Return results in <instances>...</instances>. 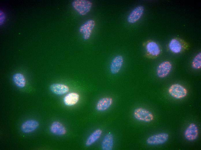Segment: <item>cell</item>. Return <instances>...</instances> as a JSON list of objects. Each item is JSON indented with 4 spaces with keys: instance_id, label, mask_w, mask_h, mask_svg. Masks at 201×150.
I'll list each match as a JSON object with an SVG mask.
<instances>
[{
    "instance_id": "6da1fadb",
    "label": "cell",
    "mask_w": 201,
    "mask_h": 150,
    "mask_svg": "<svg viewBox=\"0 0 201 150\" xmlns=\"http://www.w3.org/2000/svg\"><path fill=\"white\" fill-rule=\"evenodd\" d=\"M74 8L80 15L84 16L90 10L92 6V3L88 0H75L72 3Z\"/></svg>"
},
{
    "instance_id": "7a4b0ae2",
    "label": "cell",
    "mask_w": 201,
    "mask_h": 150,
    "mask_svg": "<svg viewBox=\"0 0 201 150\" xmlns=\"http://www.w3.org/2000/svg\"><path fill=\"white\" fill-rule=\"evenodd\" d=\"M133 114L136 119L143 122H149L154 119V116L151 112L142 108H138L135 109Z\"/></svg>"
},
{
    "instance_id": "3957f363",
    "label": "cell",
    "mask_w": 201,
    "mask_h": 150,
    "mask_svg": "<svg viewBox=\"0 0 201 150\" xmlns=\"http://www.w3.org/2000/svg\"><path fill=\"white\" fill-rule=\"evenodd\" d=\"M169 94L173 97L180 99L185 97L187 94V91L184 87L178 84L171 85L168 90Z\"/></svg>"
},
{
    "instance_id": "277c9868",
    "label": "cell",
    "mask_w": 201,
    "mask_h": 150,
    "mask_svg": "<svg viewBox=\"0 0 201 150\" xmlns=\"http://www.w3.org/2000/svg\"><path fill=\"white\" fill-rule=\"evenodd\" d=\"M169 135L167 133H161L149 137L146 140V142L150 145L162 144L167 141Z\"/></svg>"
},
{
    "instance_id": "5b68a950",
    "label": "cell",
    "mask_w": 201,
    "mask_h": 150,
    "mask_svg": "<svg viewBox=\"0 0 201 150\" xmlns=\"http://www.w3.org/2000/svg\"><path fill=\"white\" fill-rule=\"evenodd\" d=\"M95 25V21L91 19L86 21L80 27L79 32L82 35L84 40H87L90 38Z\"/></svg>"
},
{
    "instance_id": "8992f818",
    "label": "cell",
    "mask_w": 201,
    "mask_h": 150,
    "mask_svg": "<svg viewBox=\"0 0 201 150\" xmlns=\"http://www.w3.org/2000/svg\"><path fill=\"white\" fill-rule=\"evenodd\" d=\"M172 68V65L168 61H163L157 67V73L158 76L160 78L166 76L170 73Z\"/></svg>"
},
{
    "instance_id": "52a82bcc",
    "label": "cell",
    "mask_w": 201,
    "mask_h": 150,
    "mask_svg": "<svg viewBox=\"0 0 201 150\" xmlns=\"http://www.w3.org/2000/svg\"><path fill=\"white\" fill-rule=\"evenodd\" d=\"M198 127L194 123H190L186 129L184 133L185 138L191 141L196 139L198 137Z\"/></svg>"
},
{
    "instance_id": "ba28073f",
    "label": "cell",
    "mask_w": 201,
    "mask_h": 150,
    "mask_svg": "<svg viewBox=\"0 0 201 150\" xmlns=\"http://www.w3.org/2000/svg\"><path fill=\"white\" fill-rule=\"evenodd\" d=\"M123 58L121 55L115 57L112 60L110 65V71L113 74L119 72L123 63Z\"/></svg>"
},
{
    "instance_id": "9c48e42d",
    "label": "cell",
    "mask_w": 201,
    "mask_h": 150,
    "mask_svg": "<svg viewBox=\"0 0 201 150\" xmlns=\"http://www.w3.org/2000/svg\"><path fill=\"white\" fill-rule=\"evenodd\" d=\"M144 7L141 5L138 6L135 8L130 13L128 18V22L133 23L137 21L142 16L144 11Z\"/></svg>"
},
{
    "instance_id": "30bf717a",
    "label": "cell",
    "mask_w": 201,
    "mask_h": 150,
    "mask_svg": "<svg viewBox=\"0 0 201 150\" xmlns=\"http://www.w3.org/2000/svg\"><path fill=\"white\" fill-rule=\"evenodd\" d=\"M113 102V100L111 97H106L102 98L97 102L96 109L99 111H105L111 106Z\"/></svg>"
},
{
    "instance_id": "8fae6325",
    "label": "cell",
    "mask_w": 201,
    "mask_h": 150,
    "mask_svg": "<svg viewBox=\"0 0 201 150\" xmlns=\"http://www.w3.org/2000/svg\"><path fill=\"white\" fill-rule=\"evenodd\" d=\"M38 125L39 123L37 121L34 120H29L23 123L21 128L23 132L28 133L34 131Z\"/></svg>"
},
{
    "instance_id": "7c38bea8",
    "label": "cell",
    "mask_w": 201,
    "mask_h": 150,
    "mask_svg": "<svg viewBox=\"0 0 201 150\" xmlns=\"http://www.w3.org/2000/svg\"><path fill=\"white\" fill-rule=\"evenodd\" d=\"M51 91L54 93L62 95L67 93L69 91V87L66 85L61 83H54L50 87Z\"/></svg>"
},
{
    "instance_id": "4fadbf2b",
    "label": "cell",
    "mask_w": 201,
    "mask_h": 150,
    "mask_svg": "<svg viewBox=\"0 0 201 150\" xmlns=\"http://www.w3.org/2000/svg\"><path fill=\"white\" fill-rule=\"evenodd\" d=\"M50 130L52 133L57 135H63L66 132L64 126L57 121H54L52 123L50 127Z\"/></svg>"
},
{
    "instance_id": "5bb4252c",
    "label": "cell",
    "mask_w": 201,
    "mask_h": 150,
    "mask_svg": "<svg viewBox=\"0 0 201 150\" xmlns=\"http://www.w3.org/2000/svg\"><path fill=\"white\" fill-rule=\"evenodd\" d=\"M79 97V95L77 93L75 92L70 93L64 96L63 102L67 106H72L78 102Z\"/></svg>"
},
{
    "instance_id": "9a60e30c",
    "label": "cell",
    "mask_w": 201,
    "mask_h": 150,
    "mask_svg": "<svg viewBox=\"0 0 201 150\" xmlns=\"http://www.w3.org/2000/svg\"><path fill=\"white\" fill-rule=\"evenodd\" d=\"M113 145V137L111 133H108L104 137L101 143V146L103 150H111Z\"/></svg>"
},
{
    "instance_id": "2e32d148",
    "label": "cell",
    "mask_w": 201,
    "mask_h": 150,
    "mask_svg": "<svg viewBox=\"0 0 201 150\" xmlns=\"http://www.w3.org/2000/svg\"><path fill=\"white\" fill-rule=\"evenodd\" d=\"M102 131L100 129L94 130L88 137L85 143L87 146H89L96 142L100 137L102 134Z\"/></svg>"
},
{
    "instance_id": "e0dca14e",
    "label": "cell",
    "mask_w": 201,
    "mask_h": 150,
    "mask_svg": "<svg viewBox=\"0 0 201 150\" xmlns=\"http://www.w3.org/2000/svg\"><path fill=\"white\" fill-rule=\"evenodd\" d=\"M146 48L148 52L152 56H157L161 52L158 45L154 42L152 41L148 43Z\"/></svg>"
},
{
    "instance_id": "ac0fdd59",
    "label": "cell",
    "mask_w": 201,
    "mask_h": 150,
    "mask_svg": "<svg viewBox=\"0 0 201 150\" xmlns=\"http://www.w3.org/2000/svg\"><path fill=\"white\" fill-rule=\"evenodd\" d=\"M13 80L15 84L20 88L24 87L26 84V80L23 75L19 73L14 74L13 76Z\"/></svg>"
},
{
    "instance_id": "d6986e66",
    "label": "cell",
    "mask_w": 201,
    "mask_h": 150,
    "mask_svg": "<svg viewBox=\"0 0 201 150\" xmlns=\"http://www.w3.org/2000/svg\"><path fill=\"white\" fill-rule=\"evenodd\" d=\"M170 50L174 53L180 52L182 49V46L179 41L175 39H172L169 44Z\"/></svg>"
},
{
    "instance_id": "ffe728a7",
    "label": "cell",
    "mask_w": 201,
    "mask_h": 150,
    "mask_svg": "<svg viewBox=\"0 0 201 150\" xmlns=\"http://www.w3.org/2000/svg\"><path fill=\"white\" fill-rule=\"evenodd\" d=\"M192 66L193 68L196 69L200 68L201 67V53H198L194 58Z\"/></svg>"
},
{
    "instance_id": "44dd1931",
    "label": "cell",
    "mask_w": 201,
    "mask_h": 150,
    "mask_svg": "<svg viewBox=\"0 0 201 150\" xmlns=\"http://www.w3.org/2000/svg\"><path fill=\"white\" fill-rule=\"evenodd\" d=\"M0 14V22L1 24H2L5 20V15L3 12H1Z\"/></svg>"
}]
</instances>
